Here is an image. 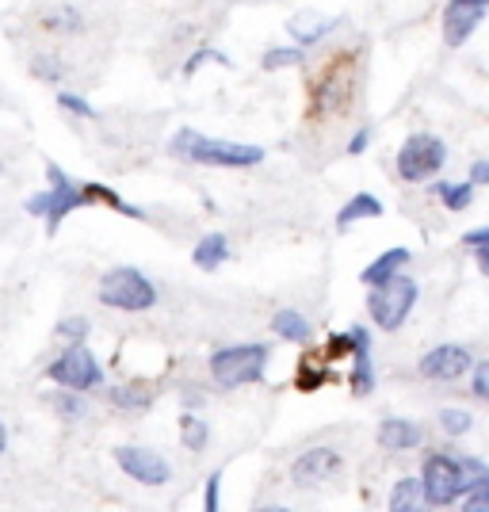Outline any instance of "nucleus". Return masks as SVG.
<instances>
[{
	"label": "nucleus",
	"mask_w": 489,
	"mask_h": 512,
	"mask_svg": "<svg viewBox=\"0 0 489 512\" xmlns=\"http://www.w3.org/2000/svg\"><path fill=\"white\" fill-rule=\"evenodd\" d=\"M169 153L176 161L188 165H203V169H256L268 153L260 146H245V142H226V138H207L195 127H180L172 134Z\"/></svg>",
	"instance_id": "obj_1"
},
{
	"label": "nucleus",
	"mask_w": 489,
	"mask_h": 512,
	"mask_svg": "<svg viewBox=\"0 0 489 512\" xmlns=\"http://www.w3.org/2000/svg\"><path fill=\"white\" fill-rule=\"evenodd\" d=\"M46 180H50V188L39 195H31V199H27V211L35 214V218H46V234H58L65 214H73L77 207H88L85 184L69 180L54 161H46Z\"/></svg>",
	"instance_id": "obj_2"
},
{
	"label": "nucleus",
	"mask_w": 489,
	"mask_h": 512,
	"mask_svg": "<svg viewBox=\"0 0 489 512\" xmlns=\"http://www.w3.org/2000/svg\"><path fill=\"white\" fill-rule=\"evenodd\" d=\"M268 344H230L218 348L211 356V375L222 390H237V386H253L264 379L268 371Z\"/></svg>",
	"instance_id": "obj_3"
},
{
	"label": "nucleus",
	"mask_w": 489,
	"mask_h": 512,
	"mask_svg": "<svg viewBox=\"0 0 489 512\" xmlns=\"http://www.w3.org/2000/svg\"><path fill=\"white\" fill-rule=\"evenodd\" d=\"M417 295H421L417 279H409L398 272L394 279L371 287V295H367V314H371V321H375L383 333H398L405 321H409V314H413Z\"/></svg>",
	"instance_id": "obj_4"
},
{
	"label": "nucleus",
	"mask_w": 489,
	"mask_h": 512,
	"mask_svg": "<svg viewBox=\"0 0 489 512\" xmlns=\"http://www.w3.org/2000/svg\"><path fill=\"white\" fill-rule=\"evenodd\" d=\"M100 302L111 306V310H123V314H142V310H153L157 306V287L149 283L138 268H111L104 279H100Z\"/></svg>",
	"instance_id": "obj_5"
},
{
	"label": "nucleus",
	"mask_w": 489,
	"mask_h": 512,
	"mask_svg": "<svg viewBox=\"0 0 489 512\" xmlns=\"http://www.w3.org/2000/svg\"><path fill=\"white\" fill-rule=\"evenodd\" d=\"M421 486L432 509H447L459 501V493L470 490V474L463 459H451V455H428L425 467H421Z\"/></svg>",
	"instance_id": "obj_6"
},
{
	"label": "nucleus",
	"mask_w": 489,
	"mask_h": 512,
	"mask_svg": "<svg viewBox=\"0 0 489 512\" xmlns=\"http://www.w3.org/2000/svg\"><path fill=\"white\" fill-rule=\"evenodd\" d=\"M447 165V146L436 134H409L398 150V176L405 184H425Z\"/></svg>",
	"instance_id": "obj_7"
},
{
	"label": "nucleus",
	"mask_w": 489,
	"mask_h": 512,
	"mask_svg": "<svg viewBox=\"0 0 489 512\" xmlns=\"http://www.w3.org/2000/svg\"><path fill=\"white\" fill-rule=\"evenodd\" d=\"M46 375L65 390H92V386L104 383V371L85 344H69L62 356L46 367Z\"/></svg>",
	"instance_id": "obj_8"
},
{
	"label": "nucleus",
	"mask_w": 489,
	"mask_h": 512,
	"mask_svg": "<svg viewBox=\"0 0 489 512\" xmlns=\"http://www.w3.org/2000/svg\"><path fill=\"white\" fill-rule=\"evenodd\" d=\"M470 367H474V356L463 344H436L417 360V371L428 383H459L463 375H470Z\"/></svg>",
	"instance_id": "obj_9"
},
{
	"label": "nucleus",
	"mask_w": 489,
	"mask_h": 512,
	"mask_svg": "<svg viewBox=\"0 0 489 512\" xmlns=\"http://www.w3.org/2000/svg\"><path fill=\"white\" fill-rule=\"evenodd\" d=\"M115 463H119V470H123L127 478H134L138 486H169L172 482L169 459L153 448H134V444L115 448Z\"/></svg>",
	"instance_id": "obj_10"
},
{
	"label": "nucleus",
	"mask_w": 489,
	"mask_h": 512,
	"mask_svg": "<svg viewBox=\"0 0 489 512\" xmlns=\"http://www.w3.org/2000/svg\"><path fill=\"white\" fill-rule=\"evenodd\" d=\"M341 467H344L341 451L310 448L291 463V482L302 486V490H318V486H325V482H333V478L341 474Z\"/></svg>",
	"instance_id": "obj_11"
},
{
	"label": "nucleus",
	"mask_w": 489,
	"mask_h": 512,
	"mask_svg": "<svg viewBox=\"0 0 489 512\" xmlns=\"http://www.w3.org/2000/svg\"><path fill=\"white\" fill-rule=\"evenodd\" d=\"M375 436H379V448L386 451H413L425 444V428L409 417H386V421H379Z\"/></svg>",
	"instance_id": "obj_12"
},
{
	"label": "nucleus",
	"mask_w": 489,
	"mask_h": 512,
	"mask_svg": "<svg viewBox=\"0 0 489 512\" xmlns=\"http://www.w3.org/2000/svg\"><path fill=\"white\" fill-rule=\"evenodd\" d=\"M337 16H325L318 8H306V12H295L291 20H287V35L295 39L298 46H314L321 43L329 31H337Z\"/></svg>",
	"instance_id": "obj_13"
},
{
	"label": "nucleus",
	"mask_w": 489,
	"mask_h": 512,
	"mask_svg": "<svg viewBox=\"0 0 489 512\" xmlns=\"http://www.w3.org/2000/svg\"><path fill=\"white\" fill-rule=\"evenodd\" d=\"M486 20V8H474V4H447L444 12V43L447 46H463L474 35V27Z\"/></svg>",
	"instance_id": "obj_14"
},
{
	"label": "nucleus",
	"mask_w": 489,
	"mask_h": 512,
	"mask_svg": "<svg viewBox=\"0 0 489 512\" xmlns=\"http://www.w3.org/2000/svg\"><path fill=\"white\" fill-rule=\"evenodd\" d=\"M356 333V352H352V394L367 398L375 390V363H371V337L363 325H352Z\"/></svg>",
	"instance_id": "obj_15"
},
{
	"label": "nucleus",
	"mask_w": 489,
	"mask_h": 512,
	"mask_svg": "<svg viewBox=\"0 0 489 512\" xmlns=\"http://www.w3.org/2000/svg\"><path fill=\"white\" fill-rule=\"evenodd\" d=\"M405 264H409V249L394 245V249H386L383 256H375V260H371V264L363 268V272H360V283H363V287H379V283H386V279L398 276Z\"/></svg>",
	"instance_id": "obj_16"
},
{
	"label": "nucleus",
	"mask_w": 489,
	"mask_h": 512,
	"mask_svg": "<svg viewBox=\"0 0 489 512\" xmlns=\"http://www.w3.org/2000/svg\"><path fill=\"white\" fill-rule=\"evenodd\" d=\"M192 260L199 272H218L230 260V237L226 234H207L199 237V245L192 249Z\"/></svg>",
	"instance_id": "obj_17"
},
{
	"label": "nucleus",
	"mask_w": 489,
	"mask_h": 512,
	"mask_svg": "<svg viewBox=\"0 0 489 512\" xmlns=\"http://www.w3.org/2000/svg\"><path fill=\"white\" fill-rule=\"evenodd\" d=\"M363 218H383V199L379 195H367V192L352 195L341 211H337V230H348V226H356Z\"/></svg>",
	"instance_id": "obj_18"
},
{
	"label": "nucleus",
	"mask_w": 489,
	"mask_h": 512,
	"mask_svg": "<svg viewBox=\"0 0 489 512\" xmlns=\"http://www.w3.org/2000/svg\"><path fill=\"white\" fill-rule=\"evenodd\" d=\"M394 512H421L428 509V497H425V486H421V478H402V482H394V490H390V501H386Z\"/></svg>",
	"instance_id": "obj_19"
},
{
	"label": "nucleus",
	"mask_w": 489,
	"mask_h": 512,
	"mask_svg": "<svg viewBox=\"0 0 489 512\" xmlns=\"http://www.w3.org/2000/svg\"><path fill=\"white\" fill-rule=\"evenodd\" d=\"M272 329H276L279 341H291V344H306L314 337V325L302 318L298 310H276L272 314Z\"/></svg>",
	"instance_id": "obj_20"
},
{
	"label": "nucleus",
	"mask_w": 489,
	"mask_h": 512,
	"mask_svg": "<svg viewBox=\"0 0 489 512\" xmlns=\"http://www.w3.org/2000/svg\"><path fill=\"white\" fill-rule=\"evenodd\" d=\"M432 192L440 195V203H444L451 214L467 211L470 203H474V184H470V180H463V184H455V180H444V184H436Z\"/></svg>",
	"instance_id": "obj_21"
},
{
	"label": "nucleus",
	"mask_w": 489,
	"mask_h": 512,
	"mask_svg": "<svg viewBox=\"0 0 489 512\" xmlns=\"http://www.w3.org/2000/svg\"><path fill=\"white\" fill-rule=\"evenodd\" d=\"M180 440H184V448L188 451H203L207 444H211V428H207V421H199V417H192V413H184V417H180Z\"/></svg>",
	"instance_id": "obj_22"
},
{
	"label": "nucleus",
	"mask_w": 489,
	"mask_h": 512,
	"mask_svg": "<svg viewBox=\"0 0 489 512\" xmlns=\"http://www.w3.org/2000/svg\"><path fill=\"white\" fill-rule=\"evenodd\" d=\"M306 58H302V50L298 46H272L264 58H260V65L268 69V73H276V69H291V65H302Z\"/></svg>",
	"instance_id": "obj_23"
},
{
	"label": "nucleus",
	"mask_w": 489,
	"mask_h": 512,
	"mask_svg": "<svg viewBox=\"0 0 489 512\" xmlns=\"http://www.w3.org/2000/svg\"><path fill=\"white\" fill-rule=\"evenodd\" d=\"M440 428H444L447 436H467L470 428H474V417H470L467 409H455V406H447V409H440Z\"/></svg>",
	"instance_id": "obj_24"
},
{
	"label": "nucleus",
	"mask_w": 489,
	"mask_h": 512,
	"mask_svg": "<svg viewBox=\"0 0 489 512\" xmlns=\"http://www.w3.org/2000/svg\"><path fill=\"white\" fill-rule=\"evenodd\" d=\"M50 402H54V409L62 413L65 421H81V417L88 413V406L81 402V390H65V394H54Z\"/></svg>",
	"instance_id": "obj_25"
},
{
	"label": "nucleus",
	"mask_w": 489,
	"mask_h": 512,
	"mask_svg": "<svg viewBox=\"0 0 489 512\" xmlns=\"http://www.w3.org/2000/svg\"><path fill=\"white\" fill-rule=\"evenodd\" d=\"M111 402H115L119 409H146L149 390H138V386H115V390H111Z\"/></svg>",
	"instance_id": "obj_26"
},
{
	"label": "nucleus",
	"mask_w": 489,
	"mask_h": 512,
	"mask_svg": "<svg viewBox=\"0 0 489 512\" xmlns=\"http://www.w3.org/2000/svg\"><path fill=\"white\" fill-rule=\"evenodd\" d=\"M43 23L50 27V31H77V27H81V16H77V8H69V4H62V8L46 12Z\"/></svg>",
	"instance_id": "obj_27"
},
{
	"label": "nucleus",
	"mask_w": 489,
	"mask_h": 512,
	"mask_svg": "<svg viewBox=\"0 0 489 512\" xmlns=\"http://www.w3.org/2000/svg\"><path fill=\"white\" fill-rule=\"evenodd\" d=\"M325 379H329V375L321 371V363H314V360H302V363H298V379H295L298 390H306V394H310V390H318V386L325 383Z\"/></svg>",
	"instance_id": "obj_28"
},
{
	"label": "nucleus",
	"mask_w": 489,
	"mask_h": 512,
	"mask_svg": "<svg viewBox=\"0 0 489 512\" xmlns=\"http://www.w3.org/2000/svg\"><path fill=\"white\" fill-rule=\"evenodd\" d=\"M463 509H467V512H489V474H486V478H478V482L467 490V497H463Z\"/></svg>",
	"instance_id": "obj_29"
},
{
	"label": "nucleus",
	"mask_w": 489,
	"mask_h": 512,
	"mask_svg": "<svg viewBox=\"0 0 489 512\" xmlns=\"http://www.w3.org/2000/svg\"><path fill=\"white\" fill-rule=\"evenodd\" d=\"M58 107H65L69 115H81V119H96L100 111L88 104L85 96H77V92H58Z\"/></svg>",
	"instance_id": "obj_30"
},
{
	"label": "nucleus",
	"mask_w": 489,
	"mask_h": 512,
	"mask_svg": "<svg viewBox=\"0 0 489 512\" xmlns=\"http://www.w3.org/2000/svg\"><path fill=\"white\" fill-rule=\"evenodd\" d=\"M58 337L69 344H81L88 337V318H65L62 325H58Z\"/></svg>",
	"instance_id": "obj_31"
},
{
	"label": "nucleus",
	"mask_w": 489,
	"mask_h": 512,
	"mask_svg": "<svg viewBox=\"0 0 489 512\" xmlns=\"http://www.w3.org/2000/svg\"><path fill=\"white\" fill-rule=\"evenodd\" d=\"M470 390H474L482 402H489V360L470 367Z\"/></svg>",
	"instance_id": "obj_32"
},
{
	"label": "nucleus",
	"mask_w": 489,
	"mask_h": 512,
	"mask_svg": "<svg viewBox=\"0 0 489 512\" xmlns=\"http://www.w3.org/2000/svg\"><path fill=\"white\" fill-rule=\"evenodd\" d=\"M203 509H207V512L222 509V470H214L211 478H207V497H203Z\"/></svg>",
	"instance_id": "obj_33"
},
{
	"label": "nucleus",
	"mask_w": 489,
	"mask_h": 512,
	"mask_svg": "<svg viewBox=\"0 0 489 512\" xmlns=\"http://www.w3.org/2000/svg\"><path fill=\"white\" fill-rule=\"evenodd\" d=\"M463 245H467V249H478V245H489V226H478V230H467V234H463Z\"/></svg>",
	"instance_id": "obj_34"
},
{
	"label": "nucleus",
	"mask_w": 489,
	"mask_h": 512,
	"mask_svg": "<svg viewBox=\"0 0 489 512\" xmlns=\"http://www.w3.org/2000/svg\"><path fill=\"white\" fill-rule=\"evenodd\" d=\"M367 146H371V127L356 130V138H352V142H348V153H352V157H356V153H363V150H367Z\"/></svg>",
	"instance_id": "obj_35"
},
{
	"label": "nucleus",
	"mask_w": 489,
	"mask_h": 512,
	"mask_svg": "<svg viewBox=\"0 0 489 512\" xmlns=\"http://www.w3.org/2000/svg\"><path fill=\"white\" fill-rule=\"evenodd\" d=\"M470 184L478 188V184H489V161H474V169H470Z\"/></svg>",
	"instance_id": "obj_36"
},
{
	"label": "nucleus",
	"mask_w": 489,
	"mask_h": 512,
	"mask_svg": "<svg viewBox=\"0 0 489 512\" xmlns=\"http://www.w3.org/2000/svg\"><path fill=\"white\" fill-rule=\"evenodd\" d=\"M474 256H478V272H482V276H489V245H478V249H474Z\"/></svg>",
	"instance_id": "obj_37"
},
{
	"label": "nucleus",
	"mask_w": 489,
	"mask_h": 512,
	"mask_svg": "<svg viewBox=\"0 0 489 512\" xmlns=\"http://www.w3.org/2000/svg\"><path fill=\"white\" fill-rule=\"evenodd\" d=\"M4 448H8V428H4V421H0V455H4Z\"/></svg>",
	"instance_id": "obj_38"
},
{
	"label": "nucleus",
	"mask_w": 489,
	"mask_h": 512,
	"mask_svg": "<svg viewBox=\"0 0 489 512\" xmlns=\"http://www.w3.org/2000/svg\"><path fill=\"white\" fill-rule=\"evenodd\" d=\"M455 4H474V8H486L489 12V0H455Z\"/></svg>",
	"instance_id": "obj_39"
}]
</instances>
